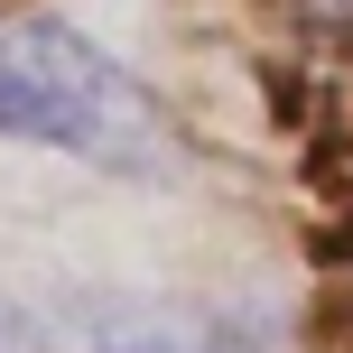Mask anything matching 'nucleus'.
Masks as SVG:
<instances>
[{
	"instance_id": "f257e3e1",
	"label": "nucleus",
	"mask_w": 353,
	"mask_h": 353,
	"mask_svg": "<svg viewBox=\"0 0 353 353\" xmlns=\"http://www.w3.org/2000/svg\"><path fill=\"white\" fill-rule=\"evenodd\" d=\"M0 140L65 149L93 168H168V112L121 56L65 19H0Z\"/></svg>"
},
{
	"instance_id": "f03ea898",
	"label": "nucleus",
	"mask_w": 353,
	"mask_h": 353,
	"mask_svg": "<svg viewBox=\"0 0 353 353\" xmlns=\"http://www.w3.org/2000/svg\"><path fill=\"white\" fill-rule=\"evenodd\" d=\"M0 353H261V316L205 298H47L0 307Z\"/></svg>"
},
{
	"instance_id": "7ed1b4c3",
	"label": "nucleus",
	"mask_w": 353,
	"mask_h": 353,
	"mask_svg": "<svg viewBox=\"0 0 353 353\" xmlns=\"http://www.w3.org/2000/svg\"><path fill=\"white\" fill-rule=\"evenodd\" d=\"M316 28H335V37H353V0H298Z\"/></svg>"
}]
</instances>
